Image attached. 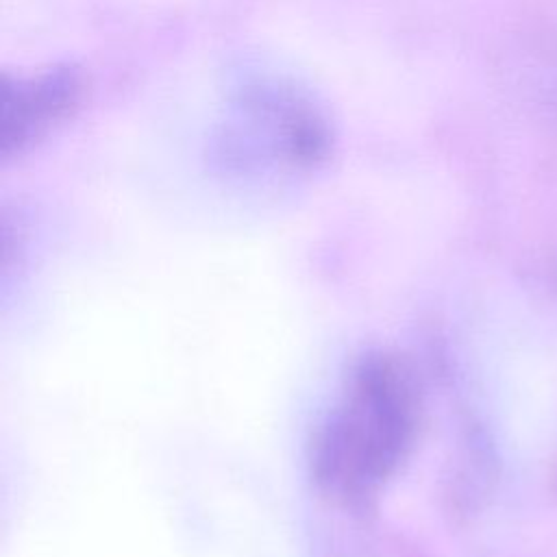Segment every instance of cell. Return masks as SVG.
Instances as JSON below:
<instances>
[{
	"mask_svg": "<svg viewBox=\"0 0 557 557\" xmlns=\"http://www.w3.org/2000/svg\"><path fill=\"white\" fill-rule=\"evenodd\" d=\"M83 76L57 65L35 76H4L0 85V154H20L44 137L81 100Z\"/></svg>",
	"mask_w": 557,
	"mask_h": 557,
	"instance_id": "cell-1",
	"label": "cell"
}]
</instances>
